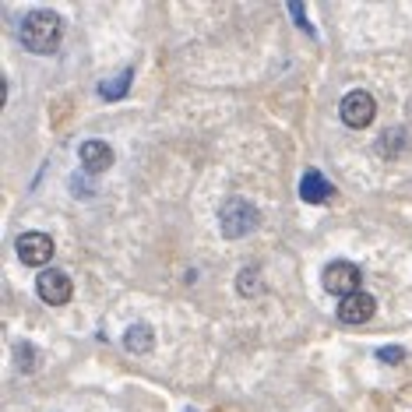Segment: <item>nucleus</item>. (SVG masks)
<instances>
[{"instance_id": "obj_1", "label": "nucleus", "mask_w": 412, "mask_h": 412, "mask_svg": "<svg viewBox=\"0 0 412 412\" xmlns=\"http://www.w3.org/2000/svg\"><path fill=\"white\" fill-rule=\"evenodd\" d=\"M18 39L32 53H57L64 39V21L53 11H28L18 25Z\"/></svg>"}, {"instance_id": "obj_2", "label": "nucleus", "mask_w": 412, "mask_h": 412, "mask_svg": "<svg viewBox=\"0 0 412 412\" xmlns=\"http://www.w3.org/2000/svg\"><path fill=\"white\" fill-rule=\"evenodd\" d=\"M218 222H222V236L226 240H240V236H247V233H254L261 226V211L247 198H229L222 205V211H218Z\"/></svg>"}, {"instance_id": "obj_3", "label": "nucleus", "mask_w": 412, "mask_h": 412, "mask_svg": "<svg viewBox=\"0 0 412 412\" xmlns=\"http://www.w3.org/2000/svg\"><path fill=\"white\" fill-rule=\"evenodd\" d=\"M321 282H324V289H328L331 296H338V300L363 293V289H360V282H363V272H360L352 261H331V265L324 268Z\"/></svg>"}, {"instance_id": "obj_4", "label": "nucleus", "mask_w": 412, "mask_h": 412, "mask_svg": "<svg viewBox=\"0 0 412 412\" xmlns=\"http://www.w3.org/2000/svg\"><path fill=\"white\" fill-rule=\"evenodd\" d=\"M338 116H342V123H345V127L363 130V127H370V123H374V116H377V103H374V96H370V92L356 89V92H349V96L342 99Z\"/></svg>"}, {"instance_id": "obj_5", "label": "nucleus", "mask_w": 412, "mask_h": 412, "mask_svg": "<svg viewBox=\"0 0 412 412\" xmlns=\"http://www.w3.org/2000/svg\"><path fill=\"white\" fill-rule=\"evenodd\" d=\"M35 289H39V300L50 304V307H64V304H71V296H74V286H71L67 272H57V268H46V272L39 275Z\"/></svg>"}, {"instance_id": "obj_6", "label": "nucleus", "mask_w": 412, "mask_h": 412, "mask_svg": "<svg viewBox=\"0 0 412 412\" xmlns=\"http://www.w3.org/2000/svg\"><path fill=\"white\" fill-rule=\"evenodd\" d=\"M14 250H18L21 265H28V268H43V265L53 257V240H50L46 233H21L18 243H14Z\"/></svg>"}, {"instance_id": "obj_7", "label": "nucleus", "mask_w": 412, "mask_h": 412, "mask_svg": "<svg viewBox=\"0 0 412 412\" xmlns=\"http://www.w3.org/2000/svg\"><path fill=\"white\" fill-rule=\"evenodd\" d=\"M374 310H377V304L370 293H356V296L338 300V321L342 324H367L374 317Z\"/></svg>"}, {"instance_id": "obj_8", "label": "nucleus", "mask_w": 412, "mask_h": 412, "mask_svg": "<svg viewBox=\"0 0 412 412\" xmlns=\"http://www.w3.org/2000/svg\"><path fill=\"white\" fill-rule=\"evenodd\" d=\"M300 198H304L307 205H324V201H331V198H335V187L324 180V173H321V169H307V173H304V180H300Z\"/></svg>"}, {"instance_id": "obj_9", "label": "nucleus", "mask_w": 412, "mask_h": 412, "mask_svg": "<svg viewBox=\"0 0 412 412\" xmlns=\"http://www.w3.org/2000/svg\"><path fill=\"white\" fill-rule=\"evenodd\" d=\"M82 166L89 169V173H106L109 166H113V148L99 141V138H92V141H85L82 145Z\"/></svg>"}, {"instance_id": "obj_10", "label": "nucleus", "mask_w": 412, "mask_h": 412, "mask_svg": "<svg viewBox=\"0 0 412 412\" xmlns=\"http://www.w3.org/2000/svg\"><path fill=\"white\" fill-rule=\"evenodd\" d=\"M123 349L127 352H134V356H148L152 349H155V328L152 324H130L127 331H123Z\"/></svg>"}, {"instance_id": "obj_11", "label": "nucleus", "mask_w": 412, "mask_h": 412, "mask_svg": "<svg viewBox=\"0 0 412 412\" xmlns=\"http://www.w3.org/2000/svg\"><path fill=\"white\" fill-rule=\"evenodd\" d=\"M130 78H134V71H130V67H123L116 82H106L103 89H99V96H103V99H120V96H127V89H130Z\"/></svg>"}, {"instance_id": "obj_12", "label": "nucleus", "mask_w": 412, "mask_h": 412, "mask_svg": "<svg viewBox=\"0 0 412 412\" xmlns=\"http://www.w3.org/2000/svg\"><path fill=\"white\" fill-rule=\"evenodd\" d=\"M236 282H240V286H236L240 296H254V293H261V279H257V272H250V268H243Z\"/></svg>"}, {"instance_id": "obj_13", "label": "nucleus", "mask_w": 412, "mask_h": 412, "mask_svg": "<svg viewBox=\"0 0 412 412\" xmlns=\"http://www.w3.org/2000/svg\"><path fill=\"white\" fill-rule=\"evenodd\" d=\"M14 352H18V370H21V374H32V370H35V349H32L28 342H21Z\"/></svg>"}, {"instance_id": "obj_14", "label": "nucleus", "mask_w": 412, "mask_h": 412, "mask_svg": "<svg viewBox=\"0 0 412 412\" xmlns=\"http://www.w3.org/2000/svg\"><path fill=\"white\" fill-rule=\"evenodd\" d=\"M377 360H384V363H402V360H406V349H402V345H381V349H377Z\"/></svg>"}, {"instance_id": "obj_15", "label": "nucleus", "mask_w": 412, "mask_h": 412, "mask_svg": "<svg viewBox=\"0 0 412 412\" xmlns=\"http://www.w3.org/2000/svg\"><path fill=\"white\" fill-rule=\"evenodd\" d=\"M289 11H293V18L300 21V28H304V32H310V35H313V25H310V21H307V14H304V7H300V4H289Z\"/></svg>"}]
</instances>
